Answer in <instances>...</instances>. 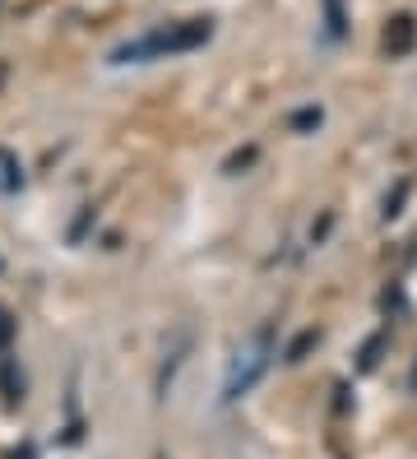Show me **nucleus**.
<instances>
[{"mask_svg": "<svg viewBox=\"0 0 417 459\" xmlns=\"http://www.w3.org/2000/svg\"><path fill=\"white\" fill-rule=\"evenodd\" d=\"M213 38V23L209 19H186V23H172V29H158L139 42H126L111 61H149V56H181V51H195Z\"/></svg>", "mask_w": 417, "mask_h": 459, "instance_id": "obj_1", "label": "nucleus"}, {"mask_svg": "<svg viewBox=\"0 0 417 459\" xmlns=\"http://www.w3.org/2000/svg\"><path fill=\"white\" fill-rule=\"evenodd\" d=\"M269 362H274V325H260L256 334L237 348L232 371H228V381H222V403H237L241 394L256 390L260 376L269 371Z\"/></svg>", "mask_w": 417, "mask_h": 459, "instance_id": "obj_2", "label": "nucleus"}, {"mask_svg": "<svg viewBox=\"0 0 417 459\" xmlns=\"http://www.w3.org/2000/svg\"><path fill=\"white\" fill-rule=\"evenodd\" d=\"M385 56H408L413 51V42H417V19L413 14H395L385 23Z\"/></svg>", "mask_w": 417, "mask_h": 459, "instance_id": "obj_3", "label": "nucleus"}, {"mask_svg": "<svg viewBox=\"0 0 417 459\" xmlns=\"http://www.w3.org/2000/svg\"><path fill=\"white\" fill-rule=\"evenodd\" d=\"M190 348V334H177V343H172V353H162V371H158V390L167 394V381L177 376V367H181V353Z\"/></svg>", "mask_w": 417, "mask_h": 459, "instance_id": "obj_4", "label": "nucleus"}, {"mask_svg": "<svg viewBox=\"0 0 417 459\" xmlns=\"http://www.w3.org/2000/svg\"><path fill=\"white\" fill-rule=\"evenodd\" d=\"M0 390H5V403L23 399V381H14V362L10 358H0Z\"/></svg>", "mask_w": 417, "mask_h": 459, "instance_id": "obj_5", "label": "nucleus"}, {"mask_svg": "<svg viewBox=\"0 0 417 459\" xmlns=\"http://www.w3.org/2000/svg\"><path fill=\"white\" fill-rule=\"evenodd\" d=\"M19 181H23V177H19V163H14L5 149H0V191H14Z\"/></svg>", "mask_w": 417, "mask_h": 459, "instance_id": "obj_6", "label": "nucleus"}, {"mask_svg": "<svg viewBox=\"0 0 417 459\" xmlns=\"http://www.w3.org/2000/svg\"><path fill=\"white\" fill-rule=\"evenodd\" d=\"M385 343H389V334L380 330L367 348H361V362H357V367H361V371H376V362H380V348H385Z\"/></svg>", "mask_w": 417, "mask_h": 459, "instance_id": "obj_7", "label": "nucleus"}, {"mask_svg": "<svg viewBox=\"0 0 417 459\" xmlns=\"http://www.w3.org/2000/svg\"><path fill=\"white\" fill-rule=\"evenodd\" d=\"M316 339H320L316 330H306V334H297V339H292V348H288V362H301V358H306V348H311Z\"/></svg>", "mask_w": 417, "mask_h": 459, "instance_id": "obj_8", "label": "nucleus"}, {"mask_svg": "<svg viewBox=\"0 0 417 459\" xmlns=\"http://www.w3.org/2000/svg\"><path fill=\"white\" fill-rule=\"evenodd\" d=\"M404 195H408V181H399V186H395V195H389V200H385V219H395V213H399V204H404Z\"/></svg>", "mask_w": 417, "mask_h": 459, "instance_id": "obj_9", "label": "nucleus"}, {"mask_svg": "<svg viewBox=\"0 0 417 459\" xmlns=\"http://www.w3.org/2000/svg\"><path fill=\"white\" fill-rule=\"evenodd\" d=\"M292 126H297V130H306V126H320V107H311V112H297V117H292Z\"/></svg>", "mask_w": 417, "mask_h": 459, "instance_id": "obj_10", "label": "nucleus"}, {"mask_svg": "<svg viewBox=\"0 0 417 459\" xmlns=\"http://www.w3.org/2000/svg\"><path fill=\"white\" fill-rule=\"evenodd\" d=\"M325 5H329V33L339 38V33H343V19H339V0H325Z\"/></svg>", "mask_w": 417, "mask_h": 459, "instance_id": "obj_11", "label": "nucleus"}, {"mask_svg": "<svg viewBox=\"0 0 417 459\" xmlns=\"http://www.w3.org/2000/svg\"><path fill=\"white\" fill-rule=\"evenodd\" d=\"M5 343H10V316L0 311V348H5Z\"/></svg>", "mask_w": 417, "mask_h": 459, "instance_id": "obj_12", "label": "nucleus"}]
</instances>
